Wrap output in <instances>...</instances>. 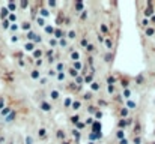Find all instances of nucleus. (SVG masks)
Listing matches in <instances>:
<instances>
[{
	"instance_id": "nucleus-12",
	"label": "nucleus",
	"mask_w": 155,
	"mask_h": 144,
	"mask_svg": "<svg viewBox=\"0 0 155 144\" xmlns=\"http://www.w3.org/2000/svg\"><path fill=\"white\" fill-rule=\"evenodd\" d=\"M11 111V108H5V110H2V114H6V113H9Z\"/></svg>"
},
{
	"instance_id": "nucleus-17",
	"label": "nucleus",
	"mask_w": 155,
	"mask_h": 144,
	"mask_svg": "<svg viewBox=\"0 0 155 144\" xmlns=\"http://www.w3.org/2000/svg\"><path fill=\"white\" fill-rule=\"evenodd\" d=\"M41 12H42V15H44V17H47V15H48V11H45V9H42Z\"/></svg>"
},
{
	"instance_id": "nucleus-19",
	"label": "nucleus",
	"mask_w": 155,
	"mask_h": 144,
	"mask_svg": "<svg viewBox=\"0 0 155 144\" xmlns=\"http://www.w3.org/2000/svg\"><path fill=\"white\" fill-rule=\"evenodd\" d=\"M72 59H75V60L79 59V53H74V54H72Z\"/></svg>"
},
{
	"instance_id": "nucleus-5",
	"label": "nucleus",
	"mask_w": 155,
	"mask_h": 144,
	"mask_svg": "<svg viewBox=\"0 0 155 144\" xmlns=\"http://www.w3.org/2000/svg\"><path fill=\"white\" fill-rule=\"evenodd\" d=\"M38 77H39V72L38 71H33L32 72V78H38Z\"/></svg>"
},
{
	"instance_id": "nucleus-23",
	"label": "nucleus",
	"mask_w": 155,
	"mask_h": 144,
	"mask_svg": "<svg viewBox=\"0 0 155 144\" xmlns=\"http://www.w3.org/2000/svg\"><path fill=\"white\" fill-rule=\"evenodd\" d=\"M70 38H75V33L74 32H70Z\"/></svg>"
},
{
	"instance_id": "nucleus-7",
	"label": "nucleus",
	"mask_w": 155,
	"mask_h": 144,
	"mask_svg": "<svg viewBox=\"0 0 155 144\" xmlns=\"http://www.w3.org/2000/svg\"><path fill=\"white\" fill-rule=\"evenodd\" d=\"M145 15H146V17L152 15V9H146V11H145Z\"/></svg>"
},
{
	"instance_id": "nucleus-8",
	"label": "nucleus",
	"mask_w": 155,
	"mask_h": 144,
	"mask_svg": "<svg viewBox=\"0 0 155 144\" xmlns=\"http://www.w3.org/2000/svg\"><path fill=\"white\" fill-rule=\"evenodd\" d=\"M72 107H74V110H77V108L80 107V102H79V101H77V102H74V104H72Z\"/></svg>"
},
{
	"instance_id": "nucleus-16",
	"label": "nucleus",
	"mask_w": 155,
	"mask_h": 144,
	"mask_svg": "<svg viewBox=\"0 0 155 144\" xmlns=\"http://www.w3.org/2000/svg\"><path fill=\"white\" fill-rule=\"evenodd\" d=\"M124 95H125V98H130V90H125Z\"/></svg>"
},
{
	"instance_id": "nucleus-2",
	"label": "nucleus",
	"mask_w": 155,
	"mask_h": 144,
	"mask_svg": "<svg viewBox=\"0 0 155 144\" xmlns=\"http://www.w3.org/2000/svg\"><path fill=\"white\" fill-rule=\"evenodd\" d=\"M155 33V30L152 29V27H148V29H146V35H154Z\"/></svg>"
},
{
	"instance_id": "nucleus-15",
	"label": "nucleus",
	"mask_w": 155,
	"mask_h": 144,
	"mask_svg": "<svg viewBox=\"0 0 155 144\" xmlns=\"http://www.w3.org/2000/svg\"><path fill=\"white\" fill-rule=\"evenodd\" d=\"M26 50H33V45L29 44V45H26Z\"/></svg>"
},
{
	"instance_id": "nucleus-9",
	"label": "nucleus",
	"mask_w": 155,
	"mask_h": 144,
	"mask_svg": "<svg viewBox=\"0 0 155 144\" xmlns=\"http://www.w3.org/2000/svg\"><path fill=\"white\" fill-rule=\"evenodd\" d=\"M36 21H38V24L42 26V24H44V18H39V17H38V20H36Z\"/></svg>"
},
{
	"instance_id": "nucleus-22",
	"label": "nucleus",
	"mask_w": 155,
	"mask_h": 144,
	"mask_svg": "<svg viewBox=\"0 0 155 144\" xmlns=\"http://www.w3.org/2000/svg\"><path fill=\"white\" fill-rule=\"evenodd\" d=\"M23 27H24V29H29L30 24H29V23H24V26H23Z\"/></svg>"
},
{
	"instance_id": "nucleus-13",
	"label": "nucleus",
	"mask_w": 155,
	"mask_h": 144,
	"mask_svg": "<svg viewBox=\"0 0 155 144\" xmlns=\"http://www.w3.org/2000/svg\"><path fill=\"white\" fill-rule=\"evenodd\" d=\"M117 137L122 138V137H124V131H119V132H117Z\"/></svg>"
},
{
	"instance_id": "nucleus-3",
	"label": "nucleus",
	"mask_w": 155,
	"mask_h": 144,
	"mask_svg": "<svg viewBox=\"0 0 155 144\" xmlns=\"http://www.w3.org/2000/svg\"><path fill=\"white\" fill-rule=\"evenodd\" d=\"M51 98H53V99H57V98H59V93L56 92V90H53V92H51Z\"/></svg>"
},
{
	"instance_id": "nucleus-26",
	"label": "nucleus",
	"mask_w": 155,
	"mask_h": 144,
	"mask_svg": "<svg viewBox=\"0 0 155 144\" xmlns=\"http://www.w3.org/2000/svg\"><path fill=\"white\" fill-rule=\"evenodd\" d=\"M154 144H155V143H154Z\"/></svg>"
},
{
	"instance_id": "nucleus-11",
	"label": "nucleus",
	"mask_w": 155,
	"mask_h": 144,
	"mask_svg": "<svg viewBox=\"0 0 155 144\" xmlns=\"http://www.w3.org/2000/svg\"><path fill=\"white\" fill-rule=\"evenodd\" d=\"M98 87H99V86H98V83H92V89H93V90H97Z\"/></svg>"
},
{
	"instance_id": "nucleus-4",
	"label": "nucleus",
	"mask_w": 155,
	"mask_h": 144,
	"mask_svg": "<svg viewBox=\"0 0 155 144\" xmlns=\"http://www.w3.org/2000/svg\"><path fill=\"white\" fill-rule=\"evenodd\" d=\"M106 44H107V48H108V50H111V47H113V42H111L110 39H107V42H106Z\"/></svg>"
},
{
	"instance_id": "nucleus-24",
	"label": "nucleus",
	"mask_w": 155,
	"mask_h": 144,
	"mask_svg": "<svg viewBox=\"0 0 155 144\" xmlns=\"http://www.w3.org/2000/svg\"><path fill=\"white\" fill-rule=\"evenodd\" d=\"M127 143H128V141H127V140H125V138H124V140H122V141H120V144H127Z\"/></svg>"
},
{
	"instance_id": "nucleus-10",
	"label": "nucleus",
	"mask_w": 155,
	"mask_h": 144,
	"mask_svg": "<svg viewBox=\"0 0 155 144\" xmlns=\"http://www.w3.org/2000/svg\"><path fill=\"white\" fill-rule=\"evenodd\" d=\"M3 105H5V99L0 98V108H3Z\"/></svg>"
},
{
	"instance_id": "nucleus-18",
	"label": "nucleus",
	"mask_w": 155,
	"mask_h": 144,
	"mask_svg": "<svg viewBox=\"0 0 155 144\" xmlns=\"http://www.w3.org/2000/svg\"><path fill=\"white\" fill-rule=\"evenodd\" d=\"M57 78H59V80H63V78H65V75H63V74H62V72H60V74H59V75H57Z\"/></svg>"
},
{
	"instance_id": "nucleus-25",
	"label": "nucleus",
	"mask_w": 155,
	"mask_h": 144,
	"mask_svg": "<svg viewBox=\"0 0 155 144\" xmlns=\"http://www.w3.org/2000/svg\"><path fill=\"white\" fill-rule=\"evenodd\" d=\"M152 21H154V23H155V15H154V17H152Z\"/></svg>"
},
{
	"instance_id": "nucleus-14",
	"label": "nucleus",
	"mask_w": 155,
	"mask_h": 144,
	"mask_svg": "<svg viewBox=\"0 0 155 144\" xmlns=\"http://www.w3.org/2000/svg\"><path fill=\"white\" fill-rule=\"evenodd\" d=\"M142 24H143V26H149V20H143Z\"/></svg>"
},
{
	"instance_id": "nucleus-21",
	"label": "nucleus",
	"mask_w": 155,
	"mask_h": 144,
	"mask_svg": "<svg viewBox=\"0 0 155 144\" xmlns=\"http://www.w3.org/2000/svg\"><path fill=\"white\" fill-rule=\"evenodd\" d=\"M39 135H45V129H39Z\"/></svg>"
},
{
	"instance_id": "nucleus-6",
	"label": "nucleus",
	"mask_w": 155,
	"mask_h": 144,
	"mask_svg": "<svg viewBox=\"0 0 155 144\" xmlns=\"http://www.w3.org/2000/svg\"><path fill=\"white\" fill-rule=\"evenodd\" d=\"M74 68H75V69H80V68H81V63H80V62H75V63H74Z\"/></svg>"
},
{
	"instance_id": "nucleus-20",
	"label": "nucleus",
	"mask_w": 155,
	"mask_h": 144,
	"mask_svg": "<svg viewBox=\"0 0 155 144\" xmlns=\"http://www.w3.org/2000/svg\"><path fill=\"white\" fill-rule=\"evenodd\" d=\"M2 15H8V9H2Z\"/></svg>"
},
{
	"instance_id": "nucleus-1",
	"label": "nucleus",
	"mask_w": 155,
	"mask_h": 144,
	"mask_svg": "<svg viewBox=\"0 0 155 144\" xmlns=\"http://www.w3.org/2000/svg\"><path fill=\"white\" fill-rule=\"evenodd\" d=\"M41 107H42V110H44V111H48V110H51V107H50L47 102H42V104H41Z\"/></svg>"
}]
</instances>
